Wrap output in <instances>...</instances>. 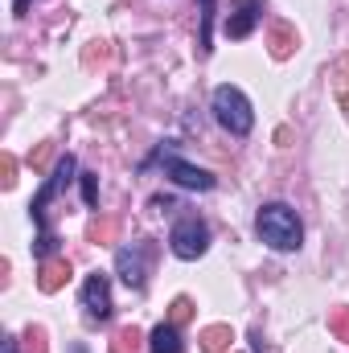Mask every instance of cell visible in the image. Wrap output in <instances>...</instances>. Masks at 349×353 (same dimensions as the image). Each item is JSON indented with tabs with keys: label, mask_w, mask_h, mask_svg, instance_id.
I'll use <instances>...</instances> for the list:
<instances>
[{
	"label": "cell",
	"mask_w": 349,
	"mask_h": 353,
	"mask_svg": "<svg viewBox=\"0 0 349 353\" xmlns=\"http://www.w3.org/2000/svg\"><path fill=\"white\" fill-rule=\"evenodd\" d=\"M255 230L271 251H300V243H304V226H300L296 210L283 205V201L263 205L259 218H255Z\"/></svg>",
	"instance_id": "1"
},
{
	"label": "cell",
	"mask_w": 349,
	"mask_h": 353,
	"mask_svg": "<svg viewBox=\"0 0 349 353\" xmlns=\"http://www.w3.org/2000/svg\"><path fill=\"white\" fill-rule=\"evenodd\" d=\"M214 119H218L230 136H247V132L255 128V111H251L247 94L239 87H230V83H222V87L214 90Z\"/></svg>",
	"instance_id": "2"
},
{
	"label": "cell",
	"mask_w": 349,
	"mask_h": 353,
	"mask_svg": "<svg viewBox=\"0 0 349 353\" xmlns=\"http://www.w3.org/2000/svg\"><path fill=\"white\" fill-rule=\"evenodd\" d=\"M169 247H173L177 259H201L210 251V230L201 218H181L169 234Z\"/></svg>",
	"instance_id": "3"
},
{
	"label": "cell",
	"mask_w": 349,
	"mask_h": 353,
	"mask_svg": "<svg viewBox=\"0 0 349 353\" xmlns=\"http://www.w3.org/2000/svg\"><path fill=\"white\" fill-rule=\"evenodd\" d=\"M83 308H87L90 321H107L111 316V288H107V275H87L83 279Z\"/></svg>",
	"instance_id": "4"
},
{
	"label": "cell",
	"mask_w": 349,
	"mask_h": 353,
	"mask_svg": "<svg viewBox=\"0 0 349 353\" xmlns=\"http://www.w3.org/2000/svg\"><path fill=\"white\" fill-rule=\"evenodd\" d=\"M144 259H148V247L144 243H132V247H123L115 255V267H119V275H123L128 288H144V275H148Z\"/></svg>",
	"instance_id": "5"
},
{
	"label": "cell",
	"mask_w": 349,
	"mask_h": 353,
	"mask_svg": "<svg viewBox=\"0 0 349 353\" xmlns=\"http://www.w3.org/2000/svg\"><path fill=\"white\" fill-rule=\"evenodd\" d=\"M165 173L173 176L181 189H197V193L214 189V176L206 169H197V165H189V161H181V157H165Z\"/></svg>",
	"instance_id": "6"
},
{
	"label": "cell",
	"mask_w": 349,
	"mask_h": 353,
	"mask_svg": "<svg viewBox=\"0 0 349 353\" xmlns=\"http://www.w3.org/2000/svg\"><path fill=\"white\" fill-rule=\"evenodd\" d=\"M259 12H263V0H243V4L226 17V37H235V41L251 37V29L259 25Z\"/></svg>",
	"instance_id": "7"
},
{
	"label": "cell",
	"mask_w": 349,
	"mask_h": 353,
	"mask_svg": "<svg viewBox=\"0 0 349 353\" xmlns=\"http://www.w3.org/2000/svg\"><path fill=\"white\" fill-rule=\"evenodd\" d=\"M148 350L152 353H185V341H181V333H177L173 325H157L152 337H148Z\"/></svg>",
	"instance_id": "8"
},
{
	"label": "cell",
	"mask_w": 349,
	"mask_h": 353,
	"mask_svg": "<svg viewBox=\"0 0 349 353\" xmlns=\"http://www.w3.org/2000/svg\"><path fill=\"white\" fill-rule=\"evenodd\" d=\"M210 29H214V0H201V37H197L201 54H210Z\"/></svg>",
	"instance_id": "9"
},
{
	"label": "cell",
	"mask_w": 349,
	"mask_h": 353,
	"mask_svg": "<svg viewBox=\"0 0 349 353\" xmlns=\"http://www.w3.org/2000/svg\"><path fill=\"white\" fill-rule=\"evenodd\" d=\"M83 197H87V205L99 201V185H94V176H90V173H83Z\"/></svg>",
	"instance_id": "10"
},
{
	"label": "cell",
	"mask_w": 349,
	"mask_h": 353,
	"mask_svg": "<svg viewBox=\"0 0 349 353\" xmlns=\"http://www.w3.org/2000/svg\"><path fill=\"white\" fill-rule=\"evenodd\" d=\"M0 353H17V341H12V337H4V341H0Z\"/></svg>",
	"instance_id": "11"
},
{
	"label": "cell",
	"mask_w": 349,
	"mask_h": 353,
	"mask_svg": "<svg viewBox=\"0 0 349 353\" xmlns=\"http://www.w3.org/2000/svg\"><path fill=\"white\" fill-rule=\"evenodd\" d=\"M25 8H29V0H12V12L17 17H25Z\"/></svg>",
	"instance_id": "12"
}]
</instances>
